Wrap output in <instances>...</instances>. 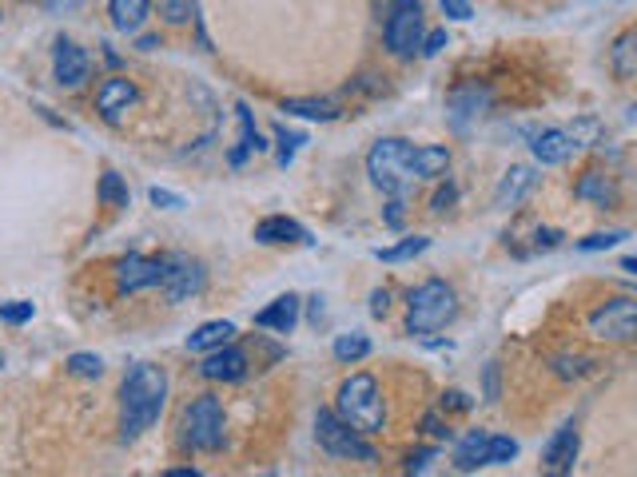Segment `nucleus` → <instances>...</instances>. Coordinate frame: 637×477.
<instances>
[{
  "mask_svg": "<svg viewBox=\"0 0 637 477\" xmlns=\"http://www.w3.org/2000/svg\"><path fill=\"white\" fill-rule=\"evenodd\" d=\"M167 402V374L152 362L128 370L120 386V442H136L160 422Z\"/></svg>",
  "mask_w": 637,
  "mask_h": 477,
  "instance_id": "nucleus-1",
  "label": "nucleus"
},
{
  "mask_svg": "<svg viewBox=\"0 0 637 477\" xmlns=\"http://www.w3.org/2000/svg\"><path fill=\"white\" fill-rule=\"evenodd\" d=\"M367 175L386 196H407L410 187L422 179V172H418V148L398 140V136H386V140H379L367 152Z\"/></svg>",
  "mask_w": 637,
  "mask_h": 477,
  "instance_id": "nucleus-2",
  "label": "nucleus"
},
{
  "mask_svg": "<svg viewBox=\"0 0 637 477\" xmlns=\"http://www.w3.org/2000/svg\"><path fill=\"white\" fill-rule=\"evenodd\" d=\"M454 318H459V294H454L442 279L418 282L415 291H410V303H407V330L410 335H435V330H447Z\"/></svg>",
  "mask_w": 637,
  "mask_h": 477,
  "instance_id": "nucleus-3",
  "label": "nucleus"
},
{
  "mask_svg": "<svg viewBox=\"0 0 637 477\" xmlns=\"http://www.w3.org/2000/svg\"><path fill=\"white\" fill-rule=\"evenodd\" d=\"M335 414H339L347 426H355L359 434H379L386 426V406H383V394H379V382H374L371 374H351V379L339 386Z\"/></svg>",
  "mask_w": 637,
  "mask_h": 477,
  "instance_id": "nucleus-4",
  "label": "nucleus"
},
{
  "mask_svg": "<svg viewBox=\"0 0 637 477\" xmlns=\"http://www.w3.org/2000/svg\"><path fill=\"white\" fill-rule=\"evenodd\" d=\"M315 438H319V445H323L331 457H339V462H367V466H371L374 457H379L374 454V445L367 442L355 426H347L339 414H331V410L315 414Z\"/></svg>",
  "mask_w": 637,
  "mask_h": 477,
  "instance_id": "nucleus-5",
  "label": "nucleus"
},
{
  "mask_svg": "<svg viewBox=\"0 0 637 477\" xmlns=\"http://www.w3.org/2000/svg\"><path fill=\"white\" fill-rule=\"evenodd\" d=\"M383 40L398 60H410L422 48V4L418 0H391L386 4Z\"/></svg>",
  "mask_w": 637,
  "mask_h": 477,
  "instance_id": "nucleus-6",
  "label": "nucleus"
},
{
  "mask_svg": "<svg viewBox=\"0 0 637 477\" xmlns=\"http://www.w3.org/2000/svg\"><path fill=\"white\" fill-rule=\"evenodd\" d=\"M184 430H187L184 438L192 450H199V454H216V450L223 445V430H228L220 398L204 394V398L192 402V406H187V418H184Z\"/></svg>",
  "mask_w": 637,
  "mask_h": 477,
  "instance_id": "nucleus-7",
  "label": "nucleus"
},
{
  "mask_svg": "<svg viewBox=\"0 0 637 477\" xmlns=\"http://www.w3.org/2000/svg\"><path fill=\"white\" fill-rule=\"evenodd\" d=\"M204 282H208V275H204V263L199 259H192L184 251H176V255H167L164 259L160 291H164L167 303H187V299H196V294L204 291Z\"/></svg>",
  "mask_w": 637,
  "mask_h": 477,
  "instance_id": "nucleus-8",
  "label": "nucleus"
},
{
  "mask_svg": "<svg viewBox=\"0 0 637 477\" xmlns=\"http://www.w3.org/2000/svg\"><path fill=\"white\" fill-rule=\"evenodd\" d=\"M590 335L602 342H637V299H614L590 315Z\"/></svg>",
  "mask_w": 637,
  "mask_h": 477,
  "instance_id": "nucleus-9",
  "label": "nucleus"
},
{
  "mask_svg": "<svg viewBox=\"0 0 637 477\" xmlns=\"http://www.w3.org/2000/svg\"><path fill=\"white\" fill-rule=\"evenodd\" d=\"M578 450H582V434H578V422H561L554 430V438L542 450V469L554 477L574 474V462H578Z\"/></svg>",
  "mask_w": 637,
  "mask_h": 477,
  "instance_id": "nucleus-10",
  "label": "nucleus"
},
{
  "mask_svg": "<svg viewBox=\"0 0 637 477\" xmlns=\"http://www.w3.org/2000/svg\"><path fill=\"white\" fill-rule=\"evenodd\" d=\"M164 279V259H148V255H128L116 263V287L120 294H136L143 287H160Z\"/></svg>",
  "mask_w": 637,
  "mask_h": 477,
  "instance_id": "nucleus-11",
  "label": "nucleus"
},
{
  "mask_svg": "<svg viewBox=\"0 0 637 477\" xmlns=\"http://www.w3.org/2000/svg\"><path fill=\"white\" fill-rule=\"evenodd\" d=\"M53 68H56V84L60 88H84V80H89V72H92V65H89V53L80 48V44H72V40H56V60H53Z\"/></svg>",
  "mask_w": 637,
  "mask_h": 477,
  "instance_id": "nucleus-12",
  "label": "nucleus"
},
{
  "mask_svg": "<svg viewBox=\"0 0 637 477\" xmlns=\"http://www.w3.org/2000/svg\"><path fill=\"white\" fill-rule=\"evenodd\" d=\"M199 374L208 382H240V379H247V354H243L240 347H231V342L228 347H216V350H208Z\"/></svg>",
  "mask_w": 637,
  "mask_h": 477,
  "instance_id": "nucleus-13",
  "label": "nucleus"
},
{
  "mask_svg": "<svg viewBox=\"0 0 637 477\" xmlns=\"http://www.w3.org/2000/svg\"><path fill=\"white\" fill-rule=\"evenodd\" d=\"M132 104H136V84H132V80L108 77L104 84H100L96 108H100V116H104V119H112V124H116V119L132 108Z\"/></svg>",
  "mask_w": 637,
  "mask_h": 477,
  "instance_id": "nucleus-14",
  "label": "nucleus"
},
{
  "mask_svg": "<svg viewBox=\"0 0 637 477\" xmlns=\"http://www.w3.org/2000/svg\"><path fill=\"white\" fill-rule=\"evenodd\" d=\"M530 148H534V160H538L542 167L566 163V160H570V152H578V148H574V140H570V131H566V128H546V131H538Z\"/></svg>",
  "mask_w": 637,
  "mask_h": 477,
  "instance_id": "nucleus-15",
  "label": "nucleus"
},
{
  "mask_svg": "<svg viewBox=\"0 0 637 477\" xmlns=\"http://www.w3.org/2000/svg\"><path fill=\"white\" fill-rule=\"evenodd\" d=\"M255 238L264 243V247H279V243H311L308 228L296 223V219L287 216H271L264 223H255Z\"/></svg>",
  "mask_w": 637,
  "mask_h": 477,
  "instance_id": "nucleus-16",
  "label": "nucleus"
},
{
  "mask_svg": "<svg viewBox=\"0 0 637 477\" xmlns=\"http://www.w3.org/2000/svg\"><path fill=\"white\" fill-rule=\"evenodd\" d=\"M296 323H299V299L296 294H279L271 306H264V311L255 315V326L275 330V335H291Z\"/></svg>",
  "mask_w": 637,
  "mask_h": 477,
  "instance_id": "nucleus-17",
  "label": "nucleus"
},
{
  "mask_svg": "<svg viewBox=\"0 0 637 477\" xmlns=\"http://www.w3.org/2000/svg\"><path fill=\"white\" fill-rule=\"evenodd\" d=\"M530 187H534V172L530 167H510L495 191V207L498 211H510V207H518L530 196Z\"/></svg>",
  "mask_w": 637,
  "mask_h": 477,
  "instance_id": "nucleus-18",
  "label": "nucleus"
},
{
  "mask_svg": "<svg viewBox=\"0 0 637 477\" xmlns=\"http://www.w3.org/2000/svg\"><path fill=\"white\" fill-rule=\"evenodd\" d=\"M490 466V434H466L459 442V450H454V469L459 474H474V469Z\"/></svg>",
  "mask_w": 637,
  "mask_h": 477,
  "instance_id": "nucleus-19",
  "label": "nucleus"
},
{
  "mask_svg": "<svg viewBox=\"0 0 637 477\" xmlns=\"http://www.w3.org/2000/svg\"><path fill=\"white\" fill-rule=\"evenodd\" d=\"M574 196L610 211V207H617V184L610 179V175H602V172H586L582 179L574 184Z\"/></svg>",
  "mask_w": 637,
  "mask_h": 477,
  "instance_id": "nucleus-20",
  "label": "nucleus"
},
{
  "mask_svg": "<svg viewBox=\"0 0 637 477\" xmlns=\"http://www.w3.org/2000/svg\"><path fill=\"white\" fill-rule=\"evenodd\" d=\"M231 338H235V326H231L228 318H216V323H204L187 335V350L208 354V350H216V347H228Z\"/></svg>",
  "mask_w": 637,
  "mask_h": 477,
  "instance_id": "nucleus-21",
  "label": "nucleus"
},
{
  "mask_svg": "<svg viewBox=\"0 0 637 477\" xmlns=\"http://www.w3.org/2000/svg\"><path fill=\"white\" fill-rule=\"evenodd\" d=\"M610 68H614L617 80H634L637 77V28L622 33L610 48Z\"/></svg>",
  "mask_w": 637,
  "mask_h": 477,
  "instance_id": "nucleus-22",
  "label": "nucleus"
},
{
  "mask_svg": "<svg viewBox=\"0 0 637 477\" xmlns=\"http://www.w3.org/2000/svg\"><path fill=\"white\" fill-rule=\"evenodd\" d=\"M447 108H451L459 119H466V116H483V112L490 108V92H486V88H478V84L454 88L451 100H447Z\"/></svg>",
  "mask_w": 637,
  "mask_h": 477,
  "instance_id": "nucleus-23",
  "label": "nucleus"
},
{
  "mask_svg": "<svg viewBox=\"0 0 637 477\" xmlns=\"http://www.w3.org/2000/svg\"><path fill=\"white\" fill-rule=\"evenodd\" d=\"M108 16L116 24V33H140L148 21V0H112Z\"/></svg>",
  "mask_w": 637,
  "mask_h": 477,
  "instance_id": "nucleus-24",
  "label": "nucleus"
},
{
  "mask_svg": "<svg viewBox=\"0 0 637 477\" xmlns=\"http://www.w3.org/2000/svg\"><path fill=\"white\" fill-rule=\"evenodd\" d=\"M283 112L303 116V119H319V124H331V119L339 116V108H335L331 100H287Z\"/></svg>",
  "mask_w": 637,
  "mask_h": 477,
  "instance_id": "nucleus-25",
  "label": "nucleus"
},
{
  "mask_svg": "<svg viewBox=\"0 0 637 477\" xmlns=\"http://www.w3.org/2000/svg\"><path fill=\"white\" fill-rule=\"evenodd\" d=\"M427 247H430V238L415 235V238H403V243H395V247H379V251H374V259H383V263H403V259H415V255H422Z\"/></svg>",
  "mask_w": 637,
  "mask_h": 477,
  "instance_id": "nucleus-26",
  "label": "nucleus"
},
{
  "mask_svg": "<svg viewBox=\"0 0 637 477\" xmlns=\"http://www.w3.org/2000/svg\"><path fill=\"white\" fill-rule=\"evenodd\" d=\"M367 354H371V338L359 335V330L335 338V358H339V362H359V358H367Z\"/></svg>",
  "mask_w": 637,
  "mask_h": 477,
  "instance_id": "nucleus-27",
  "label": "nucleus"
},
{
  "mask_svg": "<svg viewBox=\"0 0 637 477\" xmlns=\"http://www.w3.org/2000/svg\"><path fill=\"white\" fill-rule=\"evenodd\" d=\"M451 167V152L447 148H418V172H422V179H435V175H442Z\"/></svg>",
  "mask_w": 637,
  "mask_h": 477,
  "instance_id": "nucleus-28",
  "label": "nucleus"
},
{
  "mask_svg": "<svg viewBox=\"0 0 637 477\" xmlns=\"http://www.w3.org/2000/svg\"><path fill=\"white\" fill-rule=\"evenodd\" d=\"M96 196L104 199L108 207H128V199H132V196H128V184H124V179L116 172H104V175H100Z\"/></svg>",
  "mask_w": 637,
  "mask_h": 477,
  "instance_id": "nucleus-29",
  "label": "nucleus"
},
{
  "mask_svg": "<svg viewBox=\"0 0 637 477\" xmlns=\"http://www.w3.org/2000/svg\"><path fill=\"white\" fill-rule=\"evenodd\" d=\"M155 9L167 24H187L196 21V0H155Z\"/></svg>",
  "mask_w": 637,
  "mask_h": 477,
  "instance_id": "nucleus-30",
  "label": "nucleus"
},
{
  "mask_svg": "<svg viewBox=\"0 0 637 477\" xmlns=\"http://www.w3.org/2000/svg\"><path fill=\"white\" fill-rule=\"evenodd\" d=\"M518 457V442L506 434H490V466H510Z\"/></svg>",
  "mask_w": 637,
  "mask_h": 477,
  "instance_id": "nucleus-31",
  "label": "nucleus"
},
{
  "mask_svg": "<svg viewBox=\"0 0 637 477\" xmlns=\"http://www.w3.org/2000/svg\"><path fill=\"white\" fill-rule=\"evenodd\" d=\"M68 370H72L77 379H100V374H104V358L100 354H72L68 358Z\"/></svg>",
  "mask_w": 637,
  "mask_h": 477,
  "instance_id": "nucleus-32",
  "label": "nucleus"
},
{
  "mask_svg": "<svg viewBox=\"0 0 637 477\" xmlns=\"http://www.w3.org/2000/svg\"><path fill=\"white\" fill-rule=\"evenodd\" d=\"M586 370H590V358L582 354H558L554 358V374H561V379H582Z\"/></svg>",
  "mask_w": 637,
  "mask_h": 477,
  "instance_id": "nucleus-33",
  "label": "nucleus"
},
{
  "mask_svg": "<svg viewBox=\"0 0 637 477\" xmlns=\"http://www.w3.org/2000/svg\"><path fill=\"white\" fill-rule=\"evenodd\" d=\"M33 318V303H24V299H12V303H0V323L9 326H21Z\"/></svg>",
  "mask_w": 637,
  "mask_h": 477,
  "instance_id": "nucleus-34",
  "label": "nucleus"
},
{
  "mask_svg": "<svg viewBox=\"0 0 637 477\" xmlns=\"http://www.w3.org/2000/svg\"><path fill=\"white\" fill-rule=\"evenodd\" d=\"M626 238V231H593L578 243V251H605V247H617Z\"/></svg>",
  "mask_w": 637,
  "mask_h": 477,
  "instance_id": "nucleus-35",
  "label": "nucleus"
},
{
  "mask_svg": "<svg viewBox=\"0 0 637 477\" xmlns=\"http://www.w3.org/2000/svg\"><path fill=\"white\" fill-rule=\"evenodd\" d=\"M566 131H570L574 148H590V143L598 140L602 124H598V119H578V124H574V128H566Z\"/></svg>",
  "mask_w": 637,
  "mask_h": 477,
  "instance_id": "nucleus-36",
  "label": "nucleus"
},
{
  "mask_svg": "<svg viewBox=\"0 0 637 477\" xmlns=\"http://www.w3.org/2000/svg\"><path fill=\"white\" fill-rule=\"evenodd\" d=\"M454 199H459V187L442 184L439 191H435V199H430V211H435V216H442V211H451V207H454Z\"/></svg>",
  "mask_w": 637,
  "mask_h": 477,
  "instance_id": "nucleus-37",
  "label": "nucleus"
},
{
  "mask_svg": "<svg viewBox=\"0 0 637 477\" xmlns=\"http://www.w3.org/2000/svg\"><path fill=\"white\" fill-rule=\"evenodd\" d=\"M148 196H152V203H155V207H164V211H179V207H184V196H176V191H167V187H152Z\"/></svg>",
  "mask_w": 637,
  "mask_h": 477,
  "instance_id": "nucleus-38",
  "label": "nucleus"
},
{
  "mask_svg": "<svg viewBox=\"0 0 637 477\" xmlns=\"http://www.w3.org/2000/svg\"><path fill=\"white\" fill-rule=\"evenodd\" d=\"M422 430H427L430 438H439V442H451V426L442 422V418L435 410H430L427 418H422Z\"/></svg>",
  "mask_w": 637,
  "mask_h": 477,
  "instance_id": "nucleus-39",
  "label": "nucleus"
},
{
  "mask_svg": "<svg viewBox=\"0 0 637 477\" xmlns=\"http://www.w3.org/2000/svg\"><path fill=\"white\" fill-rule=\"evenodd\" d=\"M279 143H283V152H279V163H291V155H296V148L303 143V136H299V131L279 128Z\"/></svg>",
  "mask_w": 637,
  "mask_h": 477,
  "instance_id": "nucleus-40",
  "label": "nucleus"
},
{
  "mask_svg": "<svg viewBox=\"0 0 637 477\" xmlns=\"http://www.w3.org/2000/svg\"><path fill=\"white\" fill-rule=\"evenodd\" d=\"M471 406H474L471 394H462V391H447V394H442V410H459V414H466Z\"/></svg>",
  "mask_w": 637,
  "mask_h": 477,
  "instance_id": "nucleus-41",
  "label": "nucleus"
},
{
  "mask_svg": "<svg viewBox=\"0 0 637 477\" xmlns=\"http://www.w3.org/2000/svg\"><path fill=\"white\" fill-rule=\"evenodd\" d=\"M442 48H447V28H435L430 36H422V48H418V53H422V56H439Z\"/></svg>",
  "mask_w": 637,
  "mask_h": 477,
  "instance_id": "nucleus-42",
  "label": "nucleus"
},
{
  "mask_svg": "<svg viewBox=\"0 0 637 477\" xmlns=\"http://www.w3.org/2000/svg\"><path fill=\"white\" fill-rule=\"evenodd\" d=\"M558 243H561V231H554V228L534 231V251H554Z\"/></svg>",
  "mask_w": 637,
  "mask_h": 477,
  "instance_id": "nucleus-43",
  "label": "nucleus"
},
{
  "mask_svg": "<svg viewBox=\"0 0 637 477\" xmlns=\"http://www.w3.org/2000/svg\"><path fill=\"white\" fill-rule=\"evenodd\" d=\"M442 4V12L447 16H454V21H471L474 12H471V0H439Z\"/></svg>",
  "mask_w": 637,
  "mask_h": 477,
  "instance_id": "nucleus-44",
  "label": "nucleus"
},
{
  "mask_svg": "<svg viewBox=\"0 0 637 477\" xmlns=\"http://www.w3.org/2000/svg\"><path fill=\"white\" fill-rule=\"evenodd\" d=\"M371 315L374 318H386V315H391V291H386V287H379V291L371 294Z\"/></svg>",
  "mask_w": 637,
  "mask_h": 477,
  "instance_id": "nucleus-45",
  "label": "nucleus"
},
{
  "mask_svg": "<svg viewBox=\"0 0 637 477\" xmlns=\"http://www.w3.org/2000/svg\"><path fill=\"white\" fill-rule=\"evenodd\" d=\"M435 454H439V450H418V454H410L407 457V474H422V469L435 462Z\"/></svg>",
  "mask_w": 637,
  "mask_h": 477,
  "instance_id": "nucleus-46",
  "label": "nucleus"
},
{
  "mask_svg": "<svg viewBox=\"0 0 637 477\" xmlns=\"http://www.w3.org/2000/svg\"><path fill=\"white\" fill-rule=\"evenodd\" d=\"M386 228H403V196H391V203H386Z\"/></svg>",
  "mask_w": 637,
  "mask_h": 477,
  "instance_id": "nucleus-47",
  "label": "nucleus"
},
{
  "mask_svg": "<svg viewBox=\"0 0 637 477\" xmlns=\"http://www.w3.org/2000/svg\"><path fill=\"white\" fill-rule=\"evenodd\" d=\"M486 402H498V362L486 367Z\"/></svg>",
  "mask_w": 637,
  "mask_h": 477,
  "instance_id": "nucleus-48",
  "label": "nucleus"
},
{
  "mask_svg": "<svg viewBox=\"0 0 637 477\" xmlns=\"http://www.w3.org/2000/svg\"><path fill=\"white\" fill-rule=\"evenodd\" d=\"M80 0H45V9L48 12H68V9H77Z\"/></svg>",
  "mask_w": 637,
  "mask_h": 477,
  "instance_id": "nucleus-49",
  "label": "nucleus"
},
{
  "mask_svg": "<svg viewBox=\"0 0 637 477\" xmlns=\"http://www.w3.org/2000/svg\"><path fill=\"white\" fill-rule=\"evenodd\" d=\"M622 271L637 275V255H626V259H622Z\"/></svg>",
  "mask_w": 637,
  "mask_h": 477,
  "instance_id": "nucleus-50",
  "label": "nucleus"
},
{
  "mask_svg": "<svg viewBox=\"0 0 637 477\" xmlns=\"http://www.w3.org/2000/svg\"><path fill=\"white\" fill-rule=\"evenodd\" d=\"M140 48H148V53H152V48H160V36H143Z\"/></svg>",
  "mask_w": 637,
  "mask_h": 477,
  "instance_id": "nucleus-51",
  "label": "nucleus"
},
{
  "mask_svg": "<svg viewBox=\"0 0 637 477\" xmlns=\"http://www.w3.org/2000/svg\"><path fill=\"white\" fill-rule=\"evenodd\" d=\"M0 367H4V354H0Z\"/></svg>",
  "mask_w": 637,
  "mask_h": 477,
  "instance_id": "nucleus-52",
  "label": "nucleus"
}]
</instances>
